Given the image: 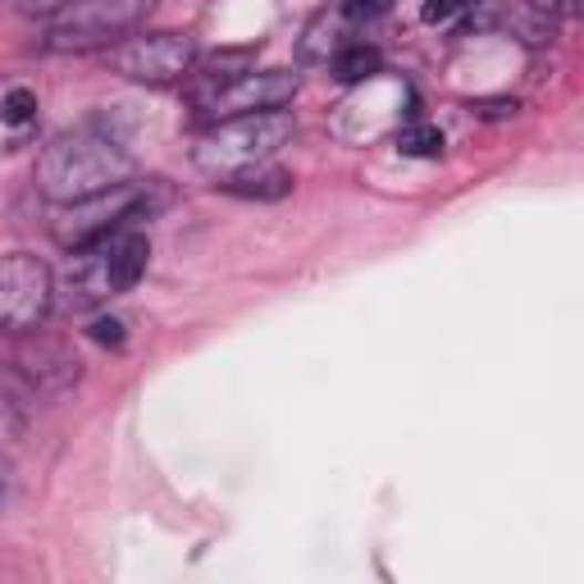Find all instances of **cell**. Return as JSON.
Masks as SVG:
<instances>
[{
    "mask_svg": "<svg viewBox=\"0 0 584 584\" xmlns=\"http://www.w3.org/2000/svg\"><path fill=\"white\" fill-rule=\"evenodd\" d=\"M471 110L480 114V120H516V110H521V105L502 96V101H475Z\"/></svg>",
    "mask_w": 584,
    "mask_h": 584,
    "instance_id": "obj_16",
    "label": "cell"
},
{
    "mask_svg": "<svg viewBox=\"0 0 584 584\" xmlns=\"http://www.w3.org/2000/svg\"><path fill=\"white\" fill-rule=\"evenodd\" d=\"M10 6H14L19 14H55V10L69 6V0H10Z\"/></svg>",
    "mask_w": 584,
    "mask_h": 584,
    "instance_id": "obj_18",
    "label": "cell"
},
{
    "mask_svg": "<svg viewBox=\"0 0 584 584\" xmlns=\"http://www.w3.org/2000/svg\"><path fill=\"white\" fill-rule=\"evenodd\" d=\"M92 338H96V342H110V347H120V342H124V325H120V320H96V325H92Z\"/></svg>",
    "mask_w": 584,
    "mask_h": 584,
    "instance_id": "obj_19",
    "label": "cell"
},
{
    "mask_svg": "<svg viewBox=\"0 0 584 584\" xmlns=\"http://www.w3.org/2000/svg\"><path fill=\"white\" fill-rule=\"evenodd\" d=\"M342 23H352L342 10L338 14H320L316 23H310L306 42H301V60H334L342 47H352V42H347V32H342Z\"/></svg>",
    "mask_w": 584,
    "mask_h": 584,
    "instance_id": "obj_10",
    "label": "cell"
},
{
    "mask_svg": "<svg viewBox=\"0 0 584 584\" xmlns=\"http://www.w3.org/2000/svg\"><path fill=\"white\" fill-rule=\"evenodd\" d=\"M55 301V275L47 260L28 252L0 256V329L6 334H28L51 316Z\"/></svg>",
    "mask_w": 584,
    "mask_h": 584,
    "instance_id": "obj_8",
    "label": "cell"
},
{
    "mask_svg": "<svg viewBox=\"0 0 584 584\" xmlns=\"http://www.w3.org/2000/svg\"><path fill=\"white\" fill-rule=\"evenodd\" d=\"M233 197H256V202H279L293 192V174L288 170H275V165H256V170H243V174H233L224 183Z\"/></svg>",
    "mask_w": 584,
    "mask_h": 584,
    "instance_id": "obj_9",
    "label": "cell"
},
{
    "mask_svg": "<svg viewBox=\"0 0 584 584\" xmlns=\"http://www.w3.org/2000/svg\"><path fill=\"white\" fill-rule=\"evenodd\" d=\"M297 133L293 110H252V114H233V120L211 124L197 137V151H192V165H197L206 178L228 183L233 174L265 165L275 151H284Z\"/></svg>",
    "mask_w": 584,
    "mask_h": 584,
    "instance_id": "obj_2",
    "label": "cell"
},
{
    "mask_svg": "<svg viewBox=\"0 0 584 584\" xmlns=\"http://www.w3.org/2000/svg\"><path fill=\"white\" fill-rule=\"evenodd\" d=\"M32 114H37V96L28 92V88H14L6 101H0V120H6V124H28L32 120Z\"/></svg>",
    "mask_w": 584,
    "mask_h": 584,
    "instance_id": "obj_13",
    "label": "cell"
},
{
    "mask_svg": "<svg viewBox=\"0 0 584 584\" xmlns=\"http://www.w3.org/2000/svg\"><path fill=\"white\" fill-rule=\"evenodd\" d=\"M23 439V416L10 398H0V448H14Z\"/></svg>",
    "mask_w": 584,
    "mask_h": 584,
    "instance_id": "obj_15",
    "label": "cell"
},
{
    "mask_svg": "<svg viewBox=\"0 0 584 584\" xmlns=\"http://www.w3.org/2000/svg\"><path fill=\"white\" fill-rule=\"evenodd\" d=\"M133 155L105 137V133H92V129H78V133H64L55 137L42 161H37V187L42 197L64 206V202H83V197H96L105 187H120V183H133Z\"/></svg>",
    "mask_w": 584,
    "mask_h": 584,
    "instance_id": "obj_1",
    "label": "cell"
},
{
    "mask_svg": "<svg viewBox=\"0 0 584 584\" xmlns=\"http://www.w3.org/2000/svg\"><path fill=\"white\" fill-rule=\"evenodd\" d=\"M398 151L430 161V155H443V133H439L434 124H411V129L398 133Z\"/></svg>",
    "mask_w": 584,
    "mask_h": 584,
    "instance_id": "obj_12",
    "label": "cell"
},
{
    "mask_svg": "<svg viewBox=\"0 0 584 584\" xmlns=\"http://www.w3.org/2000/svg\"><path fill=\"white\" fill-rule=\"evenodd\" d=\"M146 206V187L142 183H120V187H105L96 197H83V202H64L51 233L64 252H83L110 233H120L129 219H137Z\"/></svg>",
    "mask_w": 584,
    "mask_h": 584,
    "instance_id": "obj_5",
    "label": "cell"
},
{
    "mask_svg": "<svg viewBox=\"0 0 584 584\" xmlns=\"http://www.w3.org/2000/svg\"><path fill=\"white\" fill-rule=\"evenodd\" d=\"M105 60L120 78H129V83L170 88L192 73L197 47H192V37H178V32H129L124 42H114L105 51Z\"/></svg>",
    "mask_w": 584,
    "mask_h": 584,
    "instance_id": "obj_6",
    "label": "cell"
},
{
    "mask_svg": "<svg viewBox=\"0 0 584 584\" xmlns=\"http://www.w3.org/2000/svg\"><path fill=\"white\" fill-rule=\"evenodd\" d=\"M342 14L352 23H375L383 14H393V0H342Z\"/></svg>",
    "mask_w": 584,
    "mask_h": 584,
    "instance_id": "obj_14",
    "label": "cell"
},
{
    "mask_svg": "<svg viewBox=\"0 0 584 584\" xmlns=\"http://www.w3.org/2000/svg\"><path fill=\"white\" fill-rule=\"evenodd\" d=\"M151 10L155 0H69L64 10L51 14L47 47L60 55H83L96 47L110 51V42H124L129 32H137Z\"/></svg>",
    "mask_w": 584,
    "mask_h": 584,
    "instance_id": "obj_4",
    "label": "cell"
},
{
    "mask_svg": "<svg viewBox=\"0 0 584 584\" xmlns=\"http://www.w3.org/2000/svg\"><path fill=\"white\" fill-rule=\"evenodd\" d=\"M379 51L375 47H366V42H357V47H342L338 55H334V73L342 78V83H370V78L379 73Z\"/></svg>",
    "mask_w": 584,
    "mask_h": 584,
    "instance_id": "obj_11",
    "label": "cell"
},
{
    "mask_svg": "<svg viewBox=\"0 0 584 584\" xmlns=\"http://www.w3.org/2000/svg\"><path fill=\"white\" fill-rule=\"evenodd\" d=\"M146 260H151V243L146 233H110V238L73 252L69 265V306H96L129 293L142 275H146Z\"/></svg>",
    "mask_w": 584,
    "mask_h": 584,
    "instance_id": "obj_3",
    "label": "cell"
},
{
    "mask_svg": "<svg viewBox=\"0 0 584 584\" xmlns=\"http://www.w3.org/2000/svg\"><path fill=\"white\" fill-rule=\"evenodd\" d=\"M293 96H297V73L288 69H260V73L243 69V73L224 78V83L192 92V101H197V110L211 124L233 120V114H252V110H284Z\"/></svg>",
    "mask_w": 584,
    "mask_h": 584,
    "instance_id": "obj_7",
    "label": "cell"
},
{
    "mask_svg": "<svg viewBox=\"0 0 584 584\" xmlns=\"http://www.w3.org/2000/svg\"><path fill=\"white\" fill-rule=\"evenodd\" d=\"M461 10V0H424V23H448Z\"/></svg>",
    "mask_w": 584,
    "mask_h": 584,
    "instance_id": "obj_17",
    "label": "cell"
}]
</instances>
